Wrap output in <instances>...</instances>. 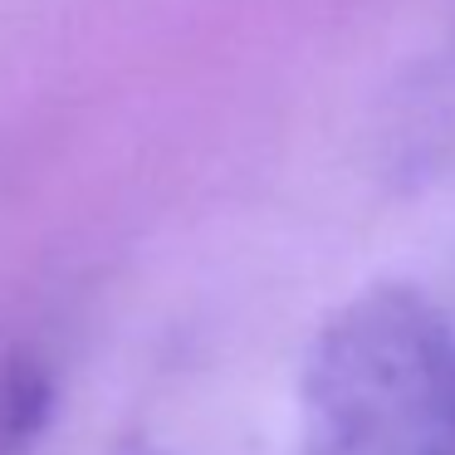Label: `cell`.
<instances>
[{
  "label": "cell",
  "mask_w": 455,
  "mask_h": 455,
  "mask_svg": "<svg viewBox=\"0 0 455 455\" xmlns=\"http://www.w3.org/2000/svg\"><path fill=\"white\" fill-rule=\"evenodd\" d=\"M314 455H411L455 435V323L411 289H372L318 333L304 367Z\"/></svg>",
  "instance_id": "obj_1"
}]
</instances>
